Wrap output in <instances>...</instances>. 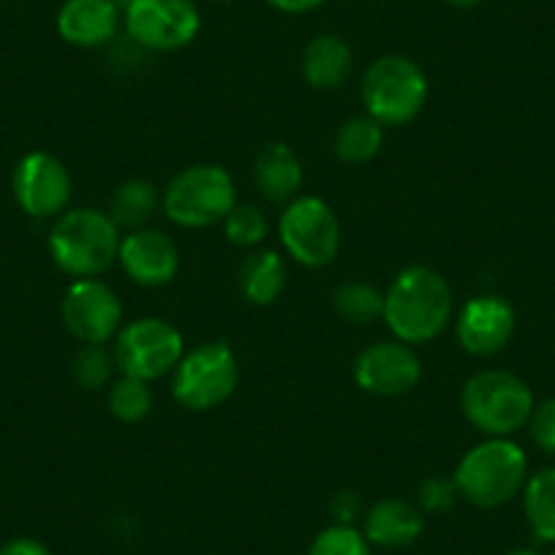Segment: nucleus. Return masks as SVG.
Masks as SVG:
<instances>
[{"mask_svg":"<svg viewBox=\"0 0 555 555\" xmlns=\"http://www.w3.org/2000/svg\"><path fill=\"white\" fill-rule=\"evenodd\" d=\"M444 3L452 9H474V7H479L482 0H444Z\"/></svg>","mask_w":555,"mask_h":555,"instance_id":"72a5a7b5","label":"nucleus"},{"mask_svg":"<svg viewBox=\"0 0 555 555\" xmlns=\"http://www.w3.org/2000/svg\"><path fill=\"white\" fill-rule=\"evenodd\" d=\"M237 205L232 175L218 164H196L172 178L164 191V212L185 229H205L223 221Z\"/></svg>","mask_w":555,"mask_h":555,"instance_id":"423d86ee","label":"nucleus"},{"mask_svg":"<svg viewBox=\"0 0 555 555\" xmlns=\"http://www.w3.org/2000/svg\"><path fill=\"white\" fill-rule=\"evenodd\" d=\"M115 362L122 376L156 382L169 376L183 360V335L158 317L133 319L115 335Z\"/></svg>","mask_w":555,"mask_h":555,"instance_id":"6e6552de","label":"nucleus"},{"mask_svg":"<svg viewBox=\"0 0 555 555\" xmlns=\"http://www.w3.org/2000/svg\"><path fill=\"white\" fill-rule=\"evenodd\" d=\"M0 555H52V553L47 544L39 542V539L20 537L3 544V547H0Z\"/></svg>","mask_w":555,"mask_h":555,"instance_id":"2f4dec72","label":"nucleus"},{"mask_svg":"<svg viewBox=\"0 0 555 555\" xmlns=\"http://www.w3.org/2000/svg\"><path fill=\"white\" fill-rule=\"evenodd\" d=\"M360 512H362V504H360V499H357V493L335 495V501H333L335 522H346V526H351V520H354Z\"/></svg>","mask_w":555,"mask_h":555,"instance_id":"7c9ffc66","label":"nucleus"},{"mask_svg":"<svg viewBox=\"0 0 555 555\" xmlns=\"http://www.w3.org/2000/svg\"><path fill=\"white\" fill-rule=\"evenodd\" d=\"M286 254L302 267H324L338 256L344 229L333 207L319 196L289 202L278 223Z\"/></svg>","mask_w":555,"mask_h":555,"instance_id":"1a4fd4ad","label":"nucleus"},{"mask_svg":"<svg viewBox=\"0 0 555 555\" xmlns=\"http://www.w3.org/2000/svg\"><path fill=\"white\" fill-rule=\"evenodd\" d=\"M452 479L463 501L479 509H495L526 488L528 457L515 441L488 439L461 457Z\"/></svg>","mask_w":555,"mask_h":555,"instance_id":"7ed1b4c3","label":"nucleus"},{"mask_svg":"<svg viewBox=\"0 0 555 555\" xmlns=\"http://www.w3.org/2000/svg\"><path fill=\"white\" fill-rule=\"evenodd\" d=\"M371 547L373 544L367 542L360 528L333 522L313 537L308 555H373Z\"/></svg>","mask_w":555,"mask_h":555,"instance_id":"bb28decb","label":"nucleus"},{"mask_svg":"<svg viewBox=\"0 0 555 555\" xmlns=\"http://www.w3.org/2000/svg\"><path fill=\"white\" fill-rule=\"evenodd\" d=\"M517 330V313L499 295L472 297L455 322L457 344L474 357H493L504 349Z\"/></svg>","mask_w":555,"mask_h":555,"instance_id":"4468645a","label":"nucleus"},{"mask_svg":"<svg viewBox=\"0 0 555 555\" xmlns=\"http://www.w3.org/2000/svg\"><path fill=\"white\" fill-rule=\"evenodd\" d=\"M452 286L439 270L405 267L384 295V322L403 344H430L452 322Z\"/></svg>","mask_w":555,"mask_h":555,"instance_id":"f257e3e1","label":"nucleus"},{"mask_svg":"<svg viewBox=\"0 0 555 555\" xmlns=\"http://www.w3.org/2000/svg\"><path fill=\"white\" fill-rule=\"evenodd\" d=\"M74 382L82 389H90V392H99L106 384L112 382L117 371L115 351L106 349L104 344H82V349L74 357Z\"/></svg>","mask_w":555,"mask_h":555,"instance_id":"a878e982","label":"nucleus"},{"mask_svg":"<svg viewBox=\"0 0 555 555\" xmlns=\"http://www.w3.org/2000/svg\"><path fill=\"white\" fill-rule=\"evenodd\" d=\"M528 526L533 537L555 544V468H542L522 488Z\"/></svg>","mask_w":555,"mask_h":555,"instance_id":"5701e85b","label":"nucleus"},{"mask_svg":"<svg viewBox=\"0 0 555 555\" xmlns=\"http://www.w3.org/2000/svg\"><path fill=\"white\" fill-rule=\"evenodd\" d=\"M425 517L414 504L403 499H382L365 512V533L373 547L403 550L423 537Z\"/></svg>","mask_w":555,"mask_h":555,"instance_id":"f3484780","label":"nucleus"},{"mask_svg":"<svg viewBox=\"0 0 555 555\" xmlns=\"http://www.w3.org/2000/svg\"><path fill=\"white\" fill-rule=\"evenodd\" d=\"M423 378V362L403 340H376L354 360L357 387L382 398L405 395Z\"/></svg>","mask_w":555,"mask_h":555,"instance_id":"ddd939ff","label":"nucleus"},{"mask_svg":"<svg viewBox=\"0 0 555 555\" xmlns=\"http://www.w3.org/2000/svg\"><path fill=\"white\" fill-rule=\"evenodd\" d=\"M122 14L128 39L153 52L183 50L202 28L194 0H133Z\"/></svg>","mask_w":555,"mask_h":555,"instance_id":"9d476101","label":"nucleus"},{"mask_svg":"<svg viewBox=\"0 0 555 555\" xmlns=\"http://www.w3.org/2000/svg\"><path fill=\"white\" fill-rule=\"evenodd\" d=\"M117 261L133 284L147 286V289L172 284L180 270V254L175 240L158 229L145 227L133 229L122 237Z\"/></svg>","mask_w":555,"mask_h":555,"instance_id":"2eb2a0df","label":"nucleus"},{"mask_svg":"<svg viewBox=\"0 0 555 555\" xmlns=\"http://www.w3.org/2000/svg\"><path fill=\"white\" fill-rule=\"evenodd\" d=\"M333 308L344 322L354 324V327H367V324L384 319V295L376 286L349 281L335 289Z\"/></svg>","mask_w":555,"mask_h":555,"instance_id":"b1692460","label":"nucleus"},{"mask_svg":"<svg viewBox=\"0 0 555 555\" xmlns=\"http://www.w3.org/2000/svg\"><path fill=\"white\" fill-rule=\"evenodd\" d=\"M553 555H555V553H553Z\"/></svg>","mask_w":555,"mask_h":555,"instance_id":"4c0bfd02","label":"nucleus"},{"mask_svg":"<svg viewBox=\"0 0 555 555\" xmlns=\"http://www.w3.org/2000/svg\"><path fill=\"white\" fill-rule=\"evenodd\" d=\"M14 199L30 218H57L72 202V175L52 153H28L14 169Z\"/></svg>","mask_w":555,"mask_h":555,"instance_id":"f8f14e48","label":"nucleus"},{"mask_svg":"<svg viewBox=\"0 0 555 555\" xmlns=\"http://www.w3.org/2000/svg\"><path fill=\"white\" fill-rule=\"evenodd\" d=\"M240 382L234 351L223 340H210L185 351L172 371V395L183 409L210 411L227 403Z\"/></svg>","mask_w":555,"mask_h":555,"instance_id":"0eeeda50","label":"nucleus"},{"mask_svg":"<svg viewBox=\"0 0 555 555\" xmlns=\"http://www.w3.org/2000/svg\"><path fill=\"white\" fill-rule=\"evenodd\" d=\"M267 3L284 14H306L322 7L324 0H267Z\"/></svg>","mask_w":555,"mask_h":555,"instance_id":"473e14b6","label":"nucleus"},{"mask_svg":"<svg viewBox=\"0 0 555 555\" xmlns=\"http://www.w3.org/2000/svg\"><path fill=\"white\" fill-rule=\"evenodd\" d=\"M112 3H115V7H117V9H120V12H126V9H128V7H131L133 0H112Z\"/></svg>","mask_w":555,"mask_h":555,"instance_id":"f704fd0d","label":"nucleus"},{"mask_svg":"<svg viewBox=\"0 0 555 555\" xmlns=\"http://www.w3.org/2000/svg\"><path fill=\"white\" fill-rule=\"evenodd\" d=\"M457 499H461V493H457V485L452 477H428L420 485V506L430 515H444L455 506Z\"/></svg>","mask_w":555,"mask_h":555,"instance_id":"c85d7f7f","label":"nucleus"},{"mask_svg":"<svg viewBox=\"0 0 555 555\" xmlns=\"http://www.w3.org/2000/svg\"><path fill=\"white\" fill-rule=\"evenodd\" d=\"M227 240L237 248H256L267 237V218L264 212L256 210L254 205H234V210L223 218Z\"/></svg>","mask_w":555,"mask_h":555,"instance_id":"cd10ccee","label":"nucleus"},{"mask_svg":"<svg viewBox=\"0 0 555 555\" xmlns=\"http://www.w3.org/2000/svg\"><path fill=\"white\" fill-rule=\"evenodd\" d=\"M254 180L264 199L272 205H286L297 199L302 185V162L284 142H272L259 151L254 162Z\"/></svg>","mask_w":555,"mask_h":555,"instance_id":"a211bd4d","label":"nucleus"},{"mask_svg":"<svg viewBox=\"0 0 555 555\" xmlns=\"http://www.w3.org/2000/svg\"><path fill=\"white\" fill-rule=\"evenodd\" d=\"M531 425V439L547 455H555V398L542 400L539 405H533V414L528 420Z\"/></svg>","mask_w":555,"mask_h":555,"instance_id":"c756f323","label":"nucleus"},{"mask_svg":"<svg viewBox=\"0 0 555 555\" xmlns=\"http://www.w3.org/2000/svg\"><path fill=\"white\" fill-rule=\"evenodd\" d=\"M120 9L112 0H66L57 12V34L66 44L95 50L115 39Z\"/></svg>","mask_w":555,"mask_h":555,"instance_id":"dca6fc26","label":"nucleus"},{"mask_svg":"<svg viewBox=\"0 0 555 555\" xmlns=\"http://www.w3.org/2000/svg\"><path fill=\"white\" fill-rule=\"evenodd\" d=\"M109 411L115 420L120 423H142L153 409V392L151 384L142 382V378H131V376H120L115 384L109 387Z\"/></svg>","mask_w":555,"mask_h":555,"instance_id":"393cba45","label":"nucleus"},{"mask_svg":"<svg viewBox=\"0 0 555 555\" xmlns=\"http://www.w3.org/2000/svg\"><path fill=\"white\" fill-rule=\"evenodd\" d=\"M384 145V126L371 115L349 117L335 133V156L344 164H365Z\"/></svg>","mask_w":555,"mask_h":555,"instance_id":"4be33fe9","label":"nucleus"},{"mask_svg":"<svg viewBox=\"0 0 555 555\" xmlns=\"http://www.w3.org/2000/svg\"><path fill=\"white\" fill-rule=\"evenodd\" d=\"M506 555H539V553H537V550L522 547V550H512V553H506Z\"/></svg>","mask_w":555,"mask_h":555,"instance_id":"c9c22d12","label":"nucleus"},{"mask_svg":"<svg viewBox=\"0 0 555 555\" xmlns=\"http://www.w3.org/2000/svg\"><path fill=\"white\" fill-rule=\"evenodd\" d=\"M533 405L531 387L506 371L477 373L461 392L463 416L490 439H509L531 420Z\"/></svg>","mask_w":555,"mask_h":555,"instance_id":"20e7f679","label":"nucleus"},{"mask_svg":"<svg viewBox=\"0 0 555 555\" xmlns=\"http://www.w3.org/2000/svg\"><path fill=\"white\" fill-rule=\"evenodd\" d=\"M354 55L344 36L319 34L302 52V77L317 90H335L351 77Z\"/></svg>","mask_w":555,"mask_h":555,"instance_id":"6ab92c4d","label":"nucleus"},{"mask_svg":"<svg viewBox=\"0 0 555 555\" xmlns=\"http://www.w3.org/2000/svg\"><path fill=\"white\" fill-rule=\"evenodd\" d=\"M216 3H232V0H216Z\"/></svg>","mask_w":555,"mask_h":555,"instance_id":"e433bc0d","label":"nucleus"},{"mask_svg":"<svg viewBox=\"0 0 555 555\" xmlns=\"http://www.w3.org/2000/svg\"><path fill=\"white\" fill-rule=\"evenodd\" d=\"M240 295L250 306H272L278 297L284 295L286 286V264L275 250H254L245 256L237 270Z\"/></svg>","mask_w":555,"mask_h":555,"instance_id":"aec40b11","label":"nucleus"},{"mask_svg":"<svg viewBox=\"0 0 555 555\" xmlns=\"http://www.w3.org/2000/svg\"><path fill=\"white\" fill-rule=\"evenodd\" d=\"M158 207V191L151 180L131 178L122 180L109 199L106 216L117 223V229H142L153 218Z\"/></svg>","mask_w":555,"mask_h":555,"instance_id":"412c9836","label":"nucleus"},{"mask_svg":"<svg viewBox=\"0 0 555 555\" xmlns=\"http://www.w3.org/2000/svg\"><path fill=\"white\" fill-rule=\"evenodd\" d=\"M428 77L411 57L384 55L371 63L362 79V101L382 126H405L428 104Z\"/></svg>","mask_w":555,"mask_h":555,"instance_id":"39448f33","label":"nucleus"},{"mask_svg":"<svg viewBox=\"0 0 555 555\" xmlns=\"http://www.w3.org/2000/svg\"><path fill=\"white\" fill-rule=\"evenodd\" d=\"M61 317L79 344H106L122 327L120 297L95 278H77L61 300Z\"/></svg>","mask_w":555,"mask_h":555,"instance_id":"9b49d317","label":"nucleus"},{"mask_svg":"<svg viewBox=\"0 0 555 555\" xmlns=\"http://www.w3.org/2000/svg\"><path fill=\"white\" fill-rule=\"evenodd\" d=\"M120 243V229L104 210L77 207L57 216L50 232V256L66 275L95 278L115 264Z\"/></svg>","mask_w":555,"mask_h":555,"instance_id":"f03ea898","label":"nucleus"}]
</instances>
